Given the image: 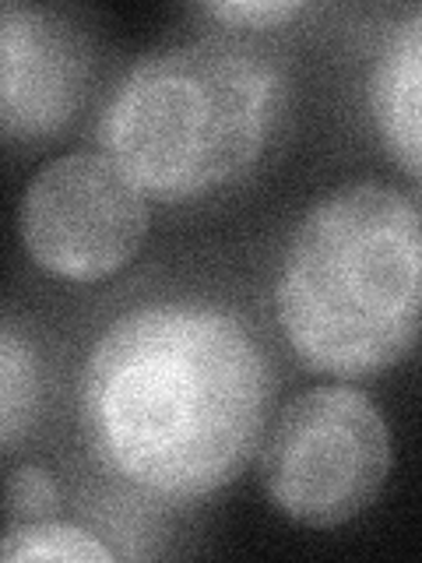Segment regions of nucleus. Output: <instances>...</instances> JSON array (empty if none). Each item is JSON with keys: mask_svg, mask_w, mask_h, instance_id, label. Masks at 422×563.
<instances>
[{"mask_svg": "<svg viewBox=\"0 0 422 563\" xmlns=\"http://www.w3.org/2000/svg\"><path fill=\"white\" fill-rule=\"evenodd\" d=\"M278 324L313 374L377 377L415 345L422 222L412 194L348 184L299 222L275 282Z\"/></svg>", "mask_w": 422, "mask_h": 563, "instance_id": "obj_2", "label": "nucleus"}, {"mask_svg": "<svg viewBox=\"0 0 422 563\" xmlns=\"http://www.w3.org/2000/svg\"><path fill=\"white\" fill-rule=\"evenodd\" d=\"M419 85H422V14L412 11L409 22L391 32L374 70V120L401 169L419 180Z\"/></svg>", "mask_w": 422, "mask_h": 563, "instance_id": "obj_7", "label": "nucleus"}, {"mask_svg": "<svg viewBox=\"0 0 422 563\" xmlns=\"http://www.w3.org/2000/svg\"><path fill=\"white\" fill-rule=\"evenodd\" d=\"M281 75L254 49L201 40L152 53L99 113V152L158 201H190L240 180L278 120Z\"/></svg>", "mask_w": 422, "mask_h": 563, "instance_id": "obj_3", "label": "nucleus"}, {"mask_svg": "<svg viewBox=\"0 0 422 563\" xmlns=\"http://www.w3.org/2000/svg\"><path fill=\"white\" fill-rule=\"evenodd\" d=\"M18 229L29 257L46 275L99 282L141 251L148 201L102 152H75L35 173Z\"/></svg>", "mask_w": 422, "mask_h": 563, "instance_id": "obj_5", "label": "nucleus"}, {"mask_svg": "<svg viewBox=\"0 0 422 563\" xmlns=\"http://www.w3.org/2000/svg\"><path fill=\"white\" fill-rule=\"evenodd\" d=\"M8 518L14 521H46L57 515L60 489L43 465H22L8 483Z\"/></svg>", "mask_w": 422, "mask_h": 563, "instance_id": "obj_10", "label": "nucleus"}, {"mask_svg": "<svg viewBox=\"0 0 422 563\" xmlns=\"http://www.w3.org/2000/svg\"><path fill=\"white\" fill-rule=\"evenodd\" d=\"M303 11V4H296V0H281V4H208L204 14L219 18L225 25H240V29H271V25H281L289 22L292 14Z\"/></svg>", "mask_w": 422, "mask_h": 563, "instance_id": "obj_11", "label": "nucleus"}, {"mask_svg": "<svg viewBox=\"0 0 422 563\" xmlns=\"http://www.w3.org/2000/svg\"><path fill=\"white\" fill-rule=\"evenodd\" d=\"M271 391V360L243 317L204 299H155L99 334L78 422L116 479L158 500H201L260 448Z\"/></svg>", "mask_w": 422, "mask_h": 563, "instance_id": "obj_1", "label": "nucleus"}, {"mask_svg": "<svg viewBox=\"0 0 422 563\" xmlns=\"http://www.w3.org/2000/svg\"><path fill=\"white\" fill-rule=\"evenodd\" d=\"M92 49L88 35L46 8H0V134L43 141L78 117Z\"/></svg>", "mask_w": 422, "mask_h": 563, "instance_id": "obj_6", "label": "nucleus"}, {"mask_svg": "<svg viewBox=\"0 0 422 563\" xmlns=\"http://www.w3.org/2000/svg\"><path fill=\"white\" fill-rule=\"evenodd\" d=\"M0 560H70V563H106L113 550L78 525L57 518L14 521L0 532Z\"/></svg>", "mask_w": 422, "mask_h": 563, "instance_id": "obj_9", "label": "nucleus"}, {"mask_svg": "<svg viewBox=\"0 0 422 563\" xmlns=\"http://www.w3.org/2000/svg\"><path fill=\"white\" fill-rule=\"evenodd\" d=\"M391 437L374 398L345 384L313 387L281 409L260 475L271 504L299 525H345L377 500Z\"/></svg>", "mask_w": 422, "mask_h": 563, "instance_id": "obj_4", "label": "nucleus"}, {"mask_svg": "<svg viewBox=\"0 0 422 563\" xmlns=\"http://www.w3.org/2000/svg\"><path fill=\"white\" fill-rule=\"evenodd\" d=\"M46 405V366L35 342L0 321V454L25 444Z\"/></svg>", "mask_w": 422, "mask_h": 563, "instance_id": "obj_8", "label": "nucleus"}]
</instances>
